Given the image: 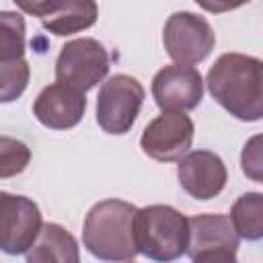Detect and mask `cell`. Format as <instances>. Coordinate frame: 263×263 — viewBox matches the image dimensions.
I'll return each instance as SVG.
<instances>
[{
    "mask_svg": "<svg viewBox=\"0 0 263 263\" xmlns=\"http://www.w3.org/2000/svg\"><path fill=\"white\" fill-rule=\"evenodd\" d=\"M136 212L138 208L123 199H103L95 203L82 226V245L101 261L136 259Z\"/></svg>",
    "mask_w": 263,
    "mask_h": 263,
    "instance_id": "cell-2",
    "label": "cell"
},
{
    "mask_svg": "<svg viewBox=\"0 0 263 263\" xmlns=\"http://www.w3.org/2000/svg\"><path fill=\"white\" fill-rule=\"evenodd\" d=\"M212 99L240 121L263 117V62L245 53H222L208 72Z\"/></svg>",
    "mask_w": 263,
    "mask_h": 263,
    "instance_id": "cell-1",
    "label": "cell"
},
{
    "mask_svg": "<svg viewBox=\"0 0 263 263\" xmlns=\"http://www.w3.org/2000/svg\"><path fill=\"white\" fill-rule=\"evenodd\" d=\"M25 259L29 263H47V261L78 263L80 251L74 234H70L64 226L55 222H47V224H41L37 238L25 251Z\"/></svg>",
    "mask_w": 263,
    "mask_h": 263,
    "instance_id": "cell-13",
    "label": "cell"
},
{
    "mask_svg": "<svg viewBox=\"0 0 263 263\" xmlns=\"http://www.w3.org/2000/svg\"><path fill=\"white\" fill-rule=\"evenodd\" d=\"M25 18L14 10H0V60L25 58Z\"/></svg>",
    "mask_w": 263,
    "mask_h": 263,
    "instance_id": "cell-16",
    "label": "cell"
},
{
    "mask_svg": "<svg viewBox=\"0 0 263 263\" xmlns=\"http://www.w3.org/2000/svg\"><path fill=\"white\" fill-rule=\"evenodd\" d=\"M0 195H2V191H0Z\"/></svg>",
    "mask_w": 263,
    "mask_h": 263,
    "instance_id": "cell-22",
    "label": "cell"
},
{
    "mask_svg": "<svg viewBox=\"0 0 263 263\" xmlns=\"http://www.w3.org/2000/svg\"><path fill=\"white\" fill-rule=\"evenodd\" d=\"M230 222L245 240H261L263 236V195L259 191L242 193L230 208Z\"/></svg>",
    "mask_w": 263,
    "mask_h": 263,
    "instance_id": "cell-15",
    "label": "cell"
},
{
    "mask_svg": "<svg viewBox=\"0 0 263 263\" xmlns=\"http://www.w3.org/2000/svg\"><path fill=\"white\" fill-rule=\"evenodd\" d=\"M203 10L208 12H214V14H220V12H230V10H236L245 4H249L251 0H195Z\"/></svg>",
    "mask_w": 263,
    "mask_h": 263,
    "instance_id": "cell-21",
    "label": "cell"
},
{
    "mask_svg": "<svg viewBox=\"0 0 263 263\" xmlns=\"http://www.w3.org/2000/svg\"><path fill=\"white\" fill-rule=\"evenodd\" d=\"M193 121L185 111H162L142 132L140 146L146 156L158 162H175L193 144Z\"/></svg>",
    "mask_w": 263,
    "mask_h": 263,
    "instance_id": "cell-8",
    "label": "cell"
},
{
    "mask_svg": "<svg viewBox=\"0 0 263 263\" xmlns=\"http://www.w3.org/2000/svg\"><path fill=\"white\" fill-rule=\"evenodd\" d=\"M109 74V53L92 37L68 41L55 60V78L82 92L95 88Z\"/></svg>",
    "mask_w": 263,
    "mask_h": 263,
    "instance_id": "cell-7",
    "label": "cell"
},
{
    "mask_svg": "<svg viewBox=\"0 0 263 263\" xmlns=\"http://www.w3.org/2000/svg\"><path fill=\"white\" fill-rule=\"evenodd\" d=\"M144 86L129 74H115L107 78L97 97V123L103 132L121 136L136 123L142 103Z\"/></svg>",
    "mask_w": 263,
    "mask_h": 263,
    "instance_id": "cell-4",
    "label": "cell"
},
{
    "mask_svg": "<svg viewBox=\"0 0 263 263\" xmlns=\"http://www.w3.org/2000/svg\"><path fill=\"white\" fill-rule=\"evenodd\" d=\"M177 177L181 187L199 201L212 199L222 193L228 181L224 160L210 150H193L179 158Z\"/></svg>",
    "mask_w": 263,
    "mask_h": 263,
    "instance_id": "cell-11",
    "label": "cell"
},
{
    "mask_svg": "<svg viewBox=\"0 0 263 263\" xmlns=\"http://www.w3.org/2000/svg\"><path fill=\"white\" fill-rule=\"evenodd\" d=\"M43 218L39 205L27 195L2 191L0 195V251L6 255H25L41 230Z\"/></svg>",
    "mask_w": 263,
    "mask_h": 263,
    "instance_id": "cell-9",
    "label": "cell"
},
{
    "mask_svg": "<svg viewBox=\"0 0 263 263\" xmlns=\"http://www.w3.org/2000/svg\"><path fill=\"white\" fill-rule=\"evenodd\" d=\"M31 78V66L25 58L0 60V103L16 101Z\"/></svg>",
    "mask_w": 263,
    "mask_h": 263,
    "instance_id": "cell-17",
    "label": "cell"
},
{
    "mask_svg": "<svg viewBox=\"0 0 263 263\" xmlns=\"http://www.w3.org/2000/svg\"><path fill=\"white\" fill-rule=\"evenodd\" d=\"M99 18V6L95 0H60L58 6L41 18L45 31L66 37L90 29Z\"/></svg>",
    "mask_w": 263,
    "mask_h": 263,
    "instance_id": "cell-14",
    "label": "cell"
},
{
    "mask_svg": "<svg viewBox=\"0 0 263 263\" xmlns=\"http://www.w3.org/2000/svg\"><path fill=\"white\" fill-rule=\"evenodd\" d=\"M189 238L185 253L197 263H234L238 234L226 214H197L187 218Z\"/></svg>",
    "mask_w": 263,
    "mask_h": 263,
    "instance_id": "cell-5",
    "label": "cell"
},
{
    "mask_svg": "<svg viewBox=\"0 0 263 263\" xmlns=\"http://www.w3.org/2000/svg\"><path fill=\"white\" fill-rule=\"evenodd\" d=\"M152 97L162 111H191L203 99V80L197 68L171 64L152 78Z\"/></svg>",
    "mask_w": 263,
    "mask_h": 263,
    "instance_id": "cell-10",
    "label": "cell"
},
{
    "mask_svg": "<svg viewBox=\"0 0 263 263\" xmlns=\"http://www.w3.org/2000/svg\"><path fill=\"white\" fill-rule=\"evenodd\" d=\"M240 164H242V173L253 179L255 183L263 181V158H261V136H253L240 154Z\"/></svg>",
    "mask_w": 263,
    "mask_h": 263,
    "instance_id": "cell-19",
    "label": "cell"
},
{
    "mask_svg": "<svg viewBox=\"0 0 263 263\" xmlns=\"http://www.w3.org/2000/svg\"><path fill=\"white\" fill-rule=\"evenodd\" d=\"M23 12H27V14H31V16H39V18H43V16H47L55 6H58V2L60 0H12Z\"/></svg>",
    "mask_w": 263,
    "mask_h": 263,
    "instance_id": "cell-20",
    "label": "cell"
},
{
    "mask_svg": "<svg viewBox=\"0 0 263 263\" xmlns=\"http://www.w3.org/2000/svg\"><path fill=\"white\" fill-rule=\"evenodd\" d=\"M187 238V216L173 205L154 203L136 212V247L140 255L154 261H175L185 255Z\"/></svg>",
    "mask_w": 263,
    "mask_h": 263,
    "instance_id": "cell-3",
    "label": "cell"
},
{
    "mask_svg": "<svg viewBox=\"0 0 263 263\" xmlns=\"http://www.w3.org/2000/svg\"><path fill=\"white\" fill-rule=\"evenodd\" d=\"M84 92L64 82H53L45 86L33 103V115L41 125L49 129H70L78 125L84 117Z\"/></svg>",
    "mask_w": 263,
    "mask_h": 263,
    "instance_id": "cell-12",
    "label": "cell"
},
{
    "mask_svg": "<svg viewBox=\"0 0 263 263\" xmlns=\"http://www.w3.org/2000/svg\"><path fill=\"white\" fill-rule=\"evenodd\" d=\"M162 43L175 64L193 66L212 53L216 45V33L201 14L181 10L166 18L162 29Z\"/></svg>",
    "mask_w": 263,
    "mask_h": 263,
    "instance_id": "cell-6",
    "label": "cell"
},
{
    "mask_svg": "<svg viewBox=\"0 0 263 263\" xmlns=\"http://www.w3.org/2000/svg\"><path fill=\"white\" fill-rule=\"evenodd\" d=\"M31 160V150L25 142L0 136V179H10L21 175Z\"/></svg>",
    "mask_w": 263,
    "mask_h": 263,
    "instance_id": "cell-18",
    "label": "cell"
}]
</instances>
